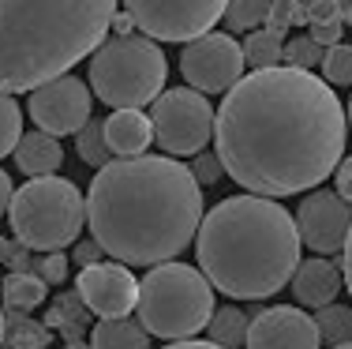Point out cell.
I'll return each instance as SVG.
<instances>
[{"mask_svg": "<svg viewBox=\"0 0 352 349\" xmlns=\"http://www.w3.org/2000/svg\"><path fill=\"white\" fill-rule=\"evenodd\" d=\"M124 12L154 41H191L221 23L225 0H124Z\"/></svg>", "mask_w": 352, "mask_h": 349, "instance_id": "9", "label": "cell"}, {"mask_svg": "<svg viewBox=\"0 0 352 349\" xmlns=\"http://www.w3.org/2000/svg\"><path fill=\"white\" fill-rule=\"evenodd\" d=\"M169 61L162 45L146 34L105 38L90 53V94L102 98L109 109H142L165 87Z\"/></svg>", "mask_w": 352, "mask_h": 349, "instance_id": "6", "label": "cell"}, {"mask_svg": "<svg viewBox=\"0 0 352 349\" xmlns=\"http://www.w3.org/2000/svg\"><path fill=\"white\" fill-rule=\"evenodd\" d=\"M0 297H4V308L30 312V308H38V304L49 297V286L38 278L34 271H8L4 286H0Z\"/></svg>", "mask_w": 352, "mask_h": 349, "instance_id": "19", "label": "cell"}, {"mask_svg": "<svg viewBox=\"0 0 352 349\" xmlns=\"http://www.w3.org/2000/svg\"><path fill=\"white\" fill-rule=\"evenodd\" d=\"M82 203L90 237L124 267L176 260L203 218V188L169 154L109 158Z\"/></svg>", "mask_w": 352, "mask_h": 349, "instance_id": "2", "label": "cell"}, {"mask_svg": "<svg viewBox=\"0 0 352 349\" xmlns=\"http://www.w3.org/2000/svg\"><path fill=\"white\" fill-rule=\"evenodd\" d=\"M307 27H311V30H307V34H311L315 41H318V45H333V41H345V23H341V19H326V23H307Z\"/></svg>", "mask_w": 352, "mask_h": 349, "instance_id": "34", "label": "cell"}, {"mask_svg": "<svg viewBox=\"0 0 352 349\" xmlns=\"http://www.w3.org/2000/svg\"><path fill=\"white\" fill-rule=\"evenodd\" d=\"M244 53H240V41L232 34H206L184 41V53H180V76L188 79L191 90L199 94H225L240 76H244Z\"/></svg>", "mask_w": 352, "mask_h": 349, "instance_id": "10", "label": "cell"}, {"mask_svg": "<svg viewBox=\"0 0 352 349\" xmlns=\"http://www.w3.org/2000/svg\"><path fill=\"white\" fill-rule=\"evenodd\" d=\"M75 151H79V158L87 165H94V169L113 158V154H109V147H105V136H102V120H94V116H90V120L75 131Z\"/></svg>", "mask_w": 352, "mask_h": 349, "instance_id": "26", "label": "cell"}, {"mask_svg": "<svg viewBox=\"0 0 352 349\" xmlns=\"http://www.w3.org/2000/svg\"><path fill=\"white\" fill-rule=\"evenodd\" d=\"M296 233L300 244L311 248L318 255H333L349 244V229H352V214H349V199H341L330 188H311L296 207Z\"/></svg>", "mask_w": 352, "mask_h": 349, "instance_id": "12", "label": "cell"}, {"mask_svg": "<svg viewBox=\"0 0 352 349\" xmlns=\"http://www.w3.org/2000/svg\"><path fill=\"white\" fill-rule=\"evenodd\" d=\"M199 271L232 301H263L289 286L300 263V233L292 214L270 195H229L199 218Z\"/></svg>", "mask_w": 352, "mask_h": 349, "instance_id": "3", "label": "cell"}, {"mask_svg": "<svg viewBox=\"0 0 352 349\" xmlns=\"http://www.w3.org/2000/svg\"><path fill=\"white\" fill-rule=\"evenodd\" d=\"M311 319H315V330H318V342L341 346V342L352 338V312L345 308V304L330 301V304H322V308H315Z\"/></svg>", "mask_w": 352, "mask_h": 349, "instance_id": "24", "label": "cell"}, {"mask_svg": "<svg viewBox=\"0 0 352 349\" xmlns=\"http://www.w3.org/2000/svg\"><path fill=\"white\" fill-rule=\"evenodd\" d=\"M349 116L315 72L274 64L240 76L214 113V147L225 177L255 195L311 192L345 154Z\"/></svg>", "mask_w": 352, "mask_h": 349, "instance_id": "1", "label": "cell"}, {"mask_svg": "<svg viewBox=\"0 0 352 349\" xmlns=\"http://www.w3.org/2000/svg\"><path fill=\"white\" fill-rule=\"evenodd\" d=\"M109 30H116V34H131V30H135V23H131L128 12H113V19H109Z\"/></svg>", "mask_w": 352, "mask_h": 349, "instance_id": "38", "label": "cell"}, {"mask_svg": "<svg viewBox=\"0 0 352 349\" xmlns=\"http://www.w3.org/2000/svg\"><path fill=\"white\" fill-rule=\"evenodd\" d=\"M15 154V165H19L27 177H49V173H56L64 165V147L56 136H49V131H27V136H19V143L12 147Z\"/></svg>", "mask_w": 352, "mask_h": 349, "instance_id": "17", "label": "cell"}, {"mask_svg": "<svg viewBox=\"0 0 352 349\" xmlns=\"http://www.w3.org/2000/svg\"><path fill=\"white\" fill-rule=\"evenodd\" d=\"M30 120L38 124L41 131H49V136H75V131L82 128V124L90 120V109H94V94H90V87L82 83L79 76H56L49 83H41V87L30 90Z\"/></svg>", "mask_w": 352, "mask_h": 349, "instance_id": "11", "label": "cell"}, {"mask_svg": "<svg viewBox=\"0 0 352 349\" xmlns=\"http://www.w3.org/2000/svg\"><path fill=\"white\" fill-rule=\"evenodd\" d=\"M206 342L221 346V349H240L244 346V335H248V312L236 308V304H225V308H214L210 319H206Z\"/></svg>", "mask_w": 352, "mask_h": 349, "instance_id": "20", "label": "cell"}, {"mask_svg": "<svg viewBox=\"0 0 352 349\" xmlns=\"http://www.w3.org/2000/svg\"><path fill=\"white\" fill-rule=\"evenodd\" d=\"M292 293L304 308H322V304L338 301V293L345 289L338 274V263H330V255H315V260H300L292 271Z\"/></svg>", "mask_w": 352, "mask_h": 349, "instance_id": "15", "label": "cell"}, {"mask_svg": "<svg viewBox=\"0 0 352 349\" xmlns=\"http://www.w3.org/2000/svg\"><path fill=\"white\" fill-rule=\"evenodd\" d=\"M266 27L270 30H289V27H307L304 15H300V4L296 0H270V8H266Z\"/></svg>", "mask_w": 352, "mask_h": 349, "instance_id": "31", "label": "cell"}, {"mask_svg": "<svg viewBox=\"0 0 352 349\" xmlns=\"http://www.w3.org/2000/svg\"><path fill=\"white\" fill-rule=\"evenodd\" d=\"M102 136L113 158L146 154V147L154 143V128H150V116L142 109H113L102 120Z\"/></svg>", "mask_w": 352, "mask_h": 349, "instance_id": "16", "label": "cell"}, {"mask_svg": "<svg viewBox=\"0 0 352 349\" xmlns=\"http://www.w3.org/2000/svg\"><path fill=\"white\" fill-rule=\"evenodd\" d=\"M116 0H0V90L27 94L109 38Z\"/></svg>", "mask_w": 352, "mask_h": 349, "instance_id": "4", "label": "cell"}, {"mask_svg": "<svg viewBox=\"0 0 352 349\" xmlns=\"http://www.w3.org/2000/svg\"><path fill=\"white\" fill-rule=\"evenodd\" d=\"M49 346V327L30 319L27 312H4V342L0 349H45Z\"/></svg>", "mask_w": 352, "mask_h": 349, "instance_id": "21", "label": "cell"}, {"mask_svg": "<svg viewBox=\"0 0 352 349\" xmlns=\"http://www.w3.org/2000/svg\"><path fill=\"white\" fill-rule=\"evenodd\" d=\"M0 263H4V267L8 271H30V263H34V260H30V248L27 244H19V240H4V237H0Z\"/></svg>", "mask_w": 352, "mask_h": 349, "instance_id": "33", "label": "cell"}, {"mask_svg": "<svg viewBox=\"0 0 352 349\" xmlns=\"http://www.w3.org/2000/svg\"><path fill=\"white\" fill-rule=\"evenodd\" d=\"M45 349H49V346H45Z\"/></svg>", "mask_w": 352, "mask_h": 349, "instance_id": "44", "label": "cell"}, {"mask_svg": "<svg viewBox=\"0 0 352 349\" xmlns=\"http://www.w3.org/2000/svg\"><path fill=\"white\" fill-rule=\"evenodd\" d=\"M64 349H90V346H87V342H82V338H72V342H68V346H64Z\"/></svg>", "mask_w": 352, "mask_h": 349, "instance_id": "41", "label": "cell"}, {"mask_svg": "<svg viewBox=\"0 0 352 349\" xmlns=\"http://www.w3.org/2000/svg\"><path fill=\"white\" fill-rule=\"evenodd\" d=\"M281 41L285 34L281 30H248L244 45H240V53H244V64L251 68H274V64H281Z\"/></svg>", "mask_w": 352, "mask_h": 349, "instance_id": "23", "label": "cell"}, {"mask_svg": "<svg viewBox=\"0 0 352 349\" xmlns=\"http://www.w3.org/2000/svg\"><path fill=\"white\" fill-rule=\"evenodd\" d=\"M165 349H221L214 342H199V338H180V342H169Z\"/></svg>", "mask_w": 352, "mask_h": 349, "instance_id": "39", "label": "cell"}, {"mask_svg": "<svg viewBox=\"0 0 352 349\" xmlns=\"http://www.w3.org/2000/svg\"><path fill=\"white\" fill-rule=\"evenodd\" d=\"M318 68H322V79L326 83H333V87H349V83H352V49L345 45V41L326 45Z\"/></svg>", "mask_w": 352, "mask_h": 349, "instance_id": "27", "label": "cell"}, {"mask_svg": "<svg viewBox=\"0 0 352 349\" xmlns=\"http://www.w3.org/2000/svg\"><path fill=\"white\" fill-rule=\"evenodd\" d=\"M214 308V286L203 278V271L176 260L154 263L135 293L139 327L154 338H169V342L195 338Z\"/></svg>", "mask_w": 352, "mask_h": 349, "instance_id": "5", "label": "cell"}, {"mask_svg": "<svg viewBox=\"0 0 352 349\" xmlns=\"http://www.w3.org/2000/svg\"><path fill=\"white\" fill-rule=\"evenodd\" d=\"M244 349H322L315 319L296 304H278L248 315Z\"/></svg>", "mask_w": 352, "mask_h": 349, "instance_id": "14", "label": "cell"}, {"mask_svg": "<svg viewBox=\"0 0 352 349\" xmlns=\"http://www.w3.org/2000/svg\"><path fill=\"white\" fill-rule=\"evenodd\" d=\"M72 260L79 263V267H87V263H98V260H105V252H102V244H98V240L90 237V240H79V244H75Z\"/></svg>", "mask_w": 352, "mask_h": 349, "instance_id": "36", "label": "cell"}, {"mask_svg": "<svg viewBox=\"0 0 352 349\" xmlns=\"http://www.w3.org/2000/svg\"><path fill=\"white\" fill-rule=\"evenodd\" d=\"M87 304L79 301V293H64V297H56V304L49 308L45 315V327L49 330H60L64 338H82V330H87Z\"/></svg>", "mask_w": 352, "mask_h": 349, "instance_id": "22", "label": "cell"}, {"mask_svg": "<svg viewBox=\"0 0 352 349\" xmlns=\"http://www.w3.org/2000/svg\"><path fill=\"white\" fill-rule=\"evenodd\" d=\"M12 192H15L12 177H8L4 169H0V218H4V214H8V203H12Z\"/></svg>", "mask_w": 352, "mask_h": 349, "instance_id": "37", "label": "cell"}, {"mask_svg": "<svg viewBox=\"0 0 352 349\" xmlns=\"http://www.w3.org/2000/svg\"><path fill=\"white\" fill-rule=\"evenodd\" d=\"M330 177H333V192H338L341 199H349V195H352V165H349L345 154L338 158V165H333Z\"/></svg>", "mask_w": 352, "mask_h": 349, "instance_id": "35", "label": "cell"}, {"mask_svg": "<svg viewBox=\"0 0 352 349\" xmlns=\"http://www.w3.org/2000/svg\"><path fill=\"white\" fill-rule=\"evenodd\" d=\"M23 136V109L15 102V94H4L0 90V158L12 154V147L19 143Z\"/></svg>", "mask_w": 352, "mask_h": 349, "instance_id": "29", "label": "cell"}, {"mask_svg": "<svg viewBox=\"0 0 352 349\" xmlns=\"http://www.w3.org/2000/svg\"><path fill=\"white\" fill-rule=\"evenodd\" d=\"M90 349H150V335L139 327V319L116 315L90 330Z\"/></svg>", "mask_w": 352, "mask_h": 349, "instance_id": "18", "label": "cell"}, {"mask_svg": "<svg viewBox=\"0 0 352 349\" xmlns=\"http://www.w3.org/2000/svg\"><path fill=\"white\" fill-rule=\"evenodd\" d=\"M75 293L87 304V312H94L98 319H116V315L135 312L139 278L116 260H98V263H87L79 271Z\"/></svg>", "mask_w": 352, "mask_h": 349, "instance_id": "13", "label": "cell"}, {"mask_svg": "<svg viewBox=\"0 0 352 349\" xmlns=\"http://www.w3.org/2000/svg\"><path fill=\"white\" fill-rule=\"evenodd\" d=\"M281 61L289 68H304V72H315L318 61H322V45L311 38V34H296L289 41H281Z\"/></svg>", "mask_w": 352, "mask_h": 349, "instance_id": "28", "label": "cell"}, {"mask_svg": "<svg viewBox=\"0 0 352 349\" xmlns=\"http://www.w3.org/2000/svg\"><path fill=\"white\" fill-rule=\"evenodd\" d=\"M333 349H349V342H341V346H333Z\"/></svg>", "mask_w": 352, "mask_h": 349, "instance_id": "43", "label": "cell"}, {"mask_svg": "<svg viewBox=\"0 0 352 349\" xmlns=\"http://www.w3.org/2000/svg\"><path fill=\"white\" fill-rule=\"evenodd\" d=\"M0 342H4V312H0Z\"/></svg>", "mask_w": 352, "mask_h": 349, "instance_id": "42", "label": "cell"}, {"mask_svg": "<svg viewBox=\"0 0 352 349\" xmlns=\"http://www.w3.org/2000/svg\"><path fill=\"white\" fill-rule=\"evenodd\" d=\"M333 4H338V19L349 23L352 19V0H333Z\"/></svg>", "mask_w": 352, "mask_h": 349, "instance_id": "40", "label": "cell"}, {"mask_svg": "<svg viewBox=\"0 0 352 349\" xmlns=\"http://www.w3.org/2000/svg\"><path fill=\"white\" fill-rule=\"evenodd\" d=\"M68 267H72V260L64 252H41L38 260L30 263V271H34L45 286H60V282H68Z\"/></svg>", "mask_w": 352, "mask_h": 349, "instance_id": "30", "label": "cell"}, {"mask_svg": "<svg viewBox=\"0 0 352 349\" xmlns=\"http://www.w3.org/2000/svg\"><path fill=\"white\" fill-rule=\"evenodd\" d=\"M154 113H150V128L154 139L169 158H191L206 151L214 136V109L206 94L191 87H169L154 98Z\"/></svg>", "mask_w": 352, "mask_h": 349, "instance_id": "8", "label": "cell"}, {"mask_svg": "<svg viewBox=\"0 0 352 349\" xmlns=\"http://www.w3.org/2000/svg\"><path fill=\"white\" fill-rule=\"evenodd\" d=\"M8 222H12V237L30 252H64L87 226V203L68 177L49 173L15 188L8 203Z\"/></svg>", "mask_w": 352, "mask_h": 349, "instance_id": "7", "label": "cell"}, {"mask_svg": "<svg viewBox=\"0 0 352 349\" xmlns=\"http://www.w3.org/2000/svg\"><path fill=\"white\" fill-rule=\"evenodd\" d=\"M195 162L188 165L191 169V177H195V184L199 188H210V184H217V180L225 177V169H221V162H217V154H210V151H199V154H191Z\"/></svg>", "mask_w": 352, "mask_h": 349, "instance_id": "32", "label": "cell"}, {"mask_svg": "<svg viewBox=\"0 0 352 349\" xmlns=\"http://www.w3.org/2000/svg\"><path fill=\"white\" fill-rule=\"evenodd\" d=\"M266 8H270V0H225V27H232L236 34H248V30H255L258 23L266 19Z\"/></svg>", "mask_w": 352, "mask_h": 349, "instance_id": "25", "label": "cell"}]
</instances>
